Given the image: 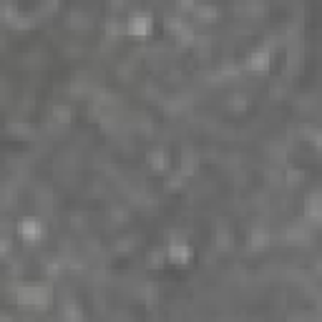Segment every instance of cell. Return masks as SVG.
Here are the masks:
<instances>
[{
  "mask_svg": "<svg viewBox=\"0 0 322 322\" xmlns=\"http://www.w3.org/2000/svg\"><path fill=\"white\" fill-rule=\"evenodd\" d=\"M149 25H151L149 15H134L131 20H128V30L136 33V35H144V33L149 30Z\"/></svg>",
  "mask_w": 322,
  "mask_h": 322,
  "instance_id": "1",
  "label": "cell"
},
{
  "mask_svg": "<svg viewBox=\"0 0 322 322\" xmlns=\"http://www.w3.org/2000/svg\"><path fill=\"white\" fill-rule=\"evenodd\" d=\"M20 232H23V237L33 239L35 234H40V224H38L35 219H23V224H20Z\"/></svg>",
  "mask_w": 322,
  "mask_h": 322,
  "instance_id": "2",
  "label": "cell"
},
{
  "mask_svg": "<svg viewBox=\"0 0 322 322\" xmlns=\"http://www.w3.org/2000/svg\"><path fill=\"white\" fill-rule=\"evenodd\" d=\"M267 50H257V53H252L249 55V68H265L267 66Z\"/></svg>",
  "mask_w": 322,
  "mask_h": 322,
  "instance_id": "3",
  "label": "cell"
},
{
  "mask_svg": "<svg viewBox=\"0 0 322 322\" xmlns=\"http://www.w3.org/2000/svg\"><path fill=\"white\" fill-rule=\"evenodd\" d=\"M169 254L174 257V260H179V262H186L191 252H189V247H186V244H171Z\"/></svg>",
  "mask_w": 322,
  "mask_h": 322,
  "instance_id": "4",
  "label": "cell"
}]
</instances>
